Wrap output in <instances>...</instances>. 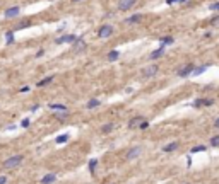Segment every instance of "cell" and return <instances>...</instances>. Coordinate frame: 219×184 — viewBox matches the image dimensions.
<instances>
[{"label": "cell", "mask_w": 219, "mask_h": 184, "mask_svg": "<svg viewBox=\"0 0 219 184\" xmlns=\"http://www.w3.org/2000/svg\"><path fill=\"white\" fill-rule=\"evenodd\" d=\"M23 155H14V157H11V158H7L4 162V167L5 169H15V167H19L21 166V162H23Z\"/></svg>", "instance_id": "6da1fadb"}, {"label": "cell", "mask_w": 219, "mask_h": 184, "mask_svg": "<svg viewBox=\"0 0 219 184\" xmlns=\"http://www.w3.org/2000/svg\"><path fill=\"white\" fill-rule=\"evenodd\" d=\"M113 34V27L112 26H101L99 27V31H98V36L101 38V39H106V38H110Z\"/></svg>", "instance_id": "7a4b0ae2"}, {"label": "cell", "mask_w": 219, "mask_h": 184, "mask_svg": "<svg viewBox=\"0 0 219 184\" xmlns=\"http://www.w3.org/2000/svg\"><path fill=\"white\" fill-rule=\"evenodd\" d=\"M137 0H120L118 2V9L120 10H130V9L135 5Z\"/></svg>", "instance_id": "3957f363"}, {"label": "cell", "mask_w": 219, "mask_h": 184, "mask_svg": "<svg viewBox=\"0 0 219 184\" xmlns=\"http://www.w3.org/2000/svg\"><path fill=\"white\" fill-rule=\"evenodd\" d=\"M77 39V38L74 36V34H65V36H60L55 39V44H63V43H74V41Z\"/></svg>", "instance_id": "277c9868"}, {"label": "cell", "mask_w": 219, "mask_h": 184, "mask_svg": "<svg viewBox=\"0 0 219 184\" xmlns=\"http://www.w3.org/2000/svg\"><path fill=\"white\" fill-rule=\"evenodd\" d=\"M142 148L141 147H134V148H130L128 152H127V160H134V158H137L139 155H141Z\"/></svg>", "instance_id": "5b68a950"}, {"label": "cell", "mask_w": 219, "mask_h": 184, "mask_svg": "<svg viewBox=\"0 0 219 184\" xmlns=\"http://www.w3.org/2000/svg\"><path fill=\"white\" fill-rule=\"evenodd\" d=\"M19 12H21V9H19V7H11V9H7V10H5V17H9V19L17 17Z\"/></svg>", "instance_id": "8992f818"}, {"label": "cell", "mask_w": 219, "mask_h": 184, "mask_svg": "<svg viewBox=\"0 0 219 184\" xmlns=\"http://www.w3.org/2000/svg\"><path fill=\"white\" fill-rule=\"evenodd\" d=\"M156 72H158V66L151 65L147 68H144V77H152V75H156Z\"/></svg>", "instance_id": "52a82bcc"}, {"label": "cell", "mask_w": 219, "mask_h": 184, "mask_svg": "<svg viewBox=\"0 0 219 184\" xmlns=\"http://www.w3.org/2000/svg\"><path fill=\"white\" fill-rule=\"evenodd\" d=\"M142 119H144L142 116H135V118H132V119L128 121V128H137V126L141 125Z\"/></svg>", "instance_id": "ba28073f"}, {"label": "cell", "mask_w": 219, "mask_h": 184, "mask_svg": "<svg viewBox=\"0 0 219 184\" xmlns=\"http://www.w3.org/2000/svg\"><path fill=\"white\" fill-rule=\"evenodd\" d=\"M176 148H178V142H171V143H168V145L163 147V152L168 154V152H173V150H176Z\"/></svg>", "instance_id": "9c48e42d"}, {"label": "cell", "mask_w": 219, "mask_h": 184, "mask_svg": "<svg viewBox=\"0 0 219 184\" xmlns=\"http://www.w3.org/2000/svg\"><path fill=\"white\" fill-rule=\"evenodd\" d=\"M193 72V65H187L185 68H182V70L178 72V75L180 77H187V75H190Z\"/></svg>", "instance_id": "30bf717a"}, {"label": "cell", "mask_w": 219, "mask_h": 184, "mask_svg": "<svg viewBox=\"0 0 219 184\" xmlns=\"http://www.w3.org/2000/svg\"><path fill=\"white\" fill-rule=\"evenodd\" d=\"M55 179H57L55 174H46V176L41 179V184H52V182H55Z\"/></svg>", "instance_id": "8fae6325"}, {"label": "cell", "mask_w": 219, "mask_h": 184, "mask_svg": "<svg viewBox=\"0 0 219 184\" xmlns=\"http://www.w3.org/2000/svg\"><path fill=\"white\" fill-rule=\"evenodd\" d=\"M163 51H164V44H161V48H158L156 51H152L149 58H151V60H156V58H159V56L163 55Z\"/></svg>", "instance_id": "7c38bea8"}, {"label": "cell", "mask_w": 219, "mask_h": 184, "mask_svg": "<svg viewBox=\"0 0 219 184\" xmlns=\"http://www.w3.org/2000/svg\"><path fill=\"white\" fill-rule=\"evenodd\" d=\"M141 19H142L141 14H135V15H132V17H127L125 22L127 24H135V22H141Z\"/></svg>", "instance_id": "4fadbf2b"}, {"label": "cell", "mask_w": 219, "mask_h": 184, "mask_svg": "<svg viewBox=\"0 0 219 184\" xmlns=\"http://www.w3.org/2000/svg\"><path fill=\"white\" fill-rule=\"evenodd\" d=\"M52 80H53V75H50V77H45L43 80H40L38 82V87H45V85H48V84H52Z\"/></svg>", "instance_id": "5bb4252c"}, {"label": "cell", "mask_w": 219, "mask_h": 184, "mask_svg": "<svg viewBox=\"0 0 219 184\" xmlns=\"http://www.w3.org/2000/svg\"><path fill=\"white\" fill-rule=\"evenodd\" d=\"M74 50H75V51H81V50H84L86 48V46H84V41H82V39H75L74 41Z\"/></svg>", "instance_id": "9a60e30c"}, {"label": "cell", "mask_w": 219, "mask_h": 184, "mask_svg": "<svg viewBox=\"0 0 219 184\" xmlns=\"http://www.w3.org/2000/svg\"><path fill=\"white\" fill-rule=\"evenodd\" d=\"M118 56H120V53L116 51V50H113V51L108 53V60H110V62H115V60H118Z\"/></svg>", "instance_id": "2e32d148"}, {"label": "cell", "mask_w": 219, "mask_h": 184, "mask_svg": "<svg viewBox=\"0 0 219 184\" xmlns=\"http://www.w3.org/2000/svg\"><path fill=\"white\" fill-rule=\"evenodd\" d=\"M50 109H53V111H67V106H63V104H50Z\"/></svg>", "instance_id": "e0dca14e"}, {"label": "cell", "mask_w": 219, "mask_h": 184, "mask_svg": "<svg viewBox=\"0 0 219 184\" xmlns=\"http://www.w3.org/2000/svg\"><path fill=\"white\" fill-rule=\"evenodd\" d=\"M205 68H207V65H200V66H197V68L193 66V72H192V74H193V75H200L202 72H205Z\"/></svg>", "instance_id": "ac0fdd59"}, {"label": "cell", "mask_w": 219, "mask_h": 184, "mask_svg": "<svg viewBox=\"0 0 219 184\" xmlns=\"http://www.w3.org/2000/svg\"><path fill=\"white\" fill-rule=\"evenodd\" d=\"M96 106H99V101H98V99H91L89 102L86 104V107H87V109H93V107H96Z\"/></svg>", "instance_id": "d6986e66"}, {"label": "cell", "mask_w": 219, "mask_h": 184, "mask_svg": "<svg viewBox=\"0 0 219 184\" xmlns=\"http://www.w3.org/2000/svg\"><path fill=\"white\" fill-rule=\"evenodd\" d=\"M55 118H57V119H67V118H69V113H67V111H62V113H55Z\"/></svg>", "instance_id": "ffe728a7"}, {"label": "cell", "mask_w": 219, "mask_h": 184, "mask_svg": "<svg viewBox=\"0 0 219 184\" xmlns=\"http://www.w3.org/2000/svg\"><path fill=\"white\" fill-rule=\"evenodd\" d=\"M5 41H7V44L14 43V33H12V31H9V33H5Z\"/></svg>", "instance_id": "44dd1931"}, {"label": "cell", "mask_w": 219, "mask_h": 184, "mask_svg": "<svg viewBox=\"0 0 219 184\" xmlns=\"http://www.w3.org/2000/svg\"><path fill=\"white\" fill-rule=\"evenodd\" d=\"M113 128H115V126L110 123V125H104L103 128H101V131H103V133H110V131H113Z\"/></svg>", "instance_id": "7402d4cb"}, {"label": "cell", "mask_w": 219, "mask_h": 184, "mask_svg": "<svg viewBox=\"0 0 219 184\" xmlns=\"http://www.w3.org/2000/svg\"><path fill=\"white\" fill-rule=\"evenodd\" d=\"M67 140H69V135H60V136H57V143H65Z\"/></svg>", "instance_id": "603a6c76"}, {"label": "cell", "mask_w": 219, "mask_h": 184, "mask_svg": "<svg viewBox=\"0 0 219 184\" xmlns=\"http://www.w3.org/2000/svg\"><path fill=\"white\" fill-rule=\"evenodd\" d=\"M204 150H205L204 145H197V147L192 148V152H190V154H197V152H204Z\"/></svg>", "instance_id": "cb8c5ba5"}, {"label": "cell", "mask_w": 219, "mask_h": 184, "mask_svg": "<svg viewBox=\"0 0 219 184\" xmlns=\"http://www.w3.org/2000/svg\"><path fill=\"white\" fill-rule=\"evenodd\" d=\"M211 147H219V135L211 138Z\"/></svg>", "instance_id": "d4e9b609"}, {"label": "cell", "mask_w": 219, "mask_h": 184, "mask_svg": "<svg viewBox=\"0 0 219 184\" xmlns=\"http://www.w3.org/2000/svg\"><path fill=\"white\" fill-rule=\"evenodd\" d=\"M173 38H171V36H166V38H161V43H163V44H171V43H173Z\"/></svg>", "instance_id": "484cf974"}, {"label": "cell", "mask_w": 219, "mask_h": 184, "mask_svg": "<svg viewBox=\"0 0 219 184\" xmlns=\"http://www.w3.org/2000/svg\"><path fill=\"white\" fill-rule=\"evenodd\" d=\"M137 128H139V130H147V128H149V123L145 121V119H142V121H141V125H139Z\"/></svg>", "instance_id": "4316f807"}, {"label": "cell", "mask_w": 219, "mask_h": 184, "mask_svg": "<svg viewBox=\"0 0 219 184\" xmlns=\"http://www.w3.org/2000/svg\"><path fill=\"white\" fill-rule=\"evenodd\" d=\"M96 166H98V160H94V158H93V160L89 162V169H91V172H94V167H96Z\"/></svg>", "instance_id": "83f0119b"}, {"label": "cell", "mask_w": 219, "mask_h": 184, "mask_svg": "<svg viewBox=\"0 0 219 184\" xmlns=\"http://www.w3.org/2000/svg\"><path fill=\"white\" fill-rule=\"evenodd\" d=\"M209 9H211V10H219V2H216V4H211V5H209Z\"/></svg>", "instance_id": "f1b7e54d"}, {"label": "cell", "mask_w": 219, "mask_h": 184, "mask_svg": "<svg viewBox=\"0 0 219 184\" xmlns=\"http://www.w3.org/2000/svg\"><path fill=\"white\" fill-rule=\"evenodd\" d=\"M26 26H29V21H26V22H21V24H19V26L15 27V29H23V27H26Z\"/></svg>", "instance_id": "f546056e"}, {"label": "cell", "mask_w": 219, "mask_h": 184, "mask_svg": "<svg viewBox=\"0 0 219 184\" xmlns=\"http://www.w3.org/2000/svg\"><path fill=\"white\" fill-rule=\"evenodd\" d=\"M0 184H7V177L5 176H0Z\"/></svg>", "instance_id": "4dcf8cb0"}, {"label": "cell", "mask_w": 219, "mask_h": 184, "mask_svg": "<svg viewBox=\"0 0 219 184\" xmlns=\"http://www.w3.org/2000/svg\"><path fill=\"white\" fill-rule=\"evenodd\" d=\"M27 126H29V119H24V121H23V128H27Z\"/></svg>", "instance_id": "1f68e13d"}, {"label": "cell", "mask_w": 219, "mask_h": 184, "mask_svg": "<svg viewBox=\"0 0 219 184\" xmlns=\"http://www.w3.org/2000/svg\"><path fill=\"white\" fill-rule=\"evenodd\" d=\"M214 128H219V118H217V119H216V121H214Z\"/></svg>", "instance_id": "d6a6232c"}, {"label": "cell", "mask_w": 219, "mask_h": 184, "mask_svg": "<svg viewBox=\"0 0 219 184\" xmlns=\"http://www.w3.org/2000/svg\"><path fill=\"white\" fill-rule=\"evenodd\" d=\"M217 22H219V15L216 19H212V24H217Z\"/></svg>", "instance_id": "836d02e7"}, {"label": "cell", "mask_w": 219, "mask_h": 184, "mask_svg": "<svg viewBox=\"0 0 219 184\" xmlns=\"http://www.w3.org/2000/svg\"><path fill=\"white\" fill-rule=\"evenodd\" d=\"M175 2H176V0H166V4H170V5H171V4H175Z\"/></svg>", "instance_id": "e575fe53"}, {"label": "cell", "mask_w": 219, "mask_h": 184, "mask_svg": "<svg viewBox=\"0 0 219 184\" xmlns=\"http://www.w3.org/2000/svg\"><path fill=\"white\" fill-rule=\"evenodd\" d=\"M72 2H74V4H79V2H84V0H72Z\"/></svg>", "instance_id": "d590c367"}, {"label": "cell", "mask_w": 219, "mask_h": 184, "mask_svg": "<svg viewBox=\"0 0 219 184\" xmlns=\"http://www.w3.org/2000/svg\"><path fill=\"white\" fill-rule=\"evenodd\" d=\"M182 2H185V0H182Z\"/></svg>", "instance_id": "8d00e7d4"}, {"label": "cell", "mask_w": 219, "mask_h": 184, "mask_svg": "<svg viewBox=\"0 0 219 184\" xmlns=\"http://www.w3.org/2000/svg\"><path fill=\"white\" fill-rule=\"evenodd\" d=\"M187 184H188V182H187Z\"/></svg>", "instance_id": "74e56055"}]
</instances>
